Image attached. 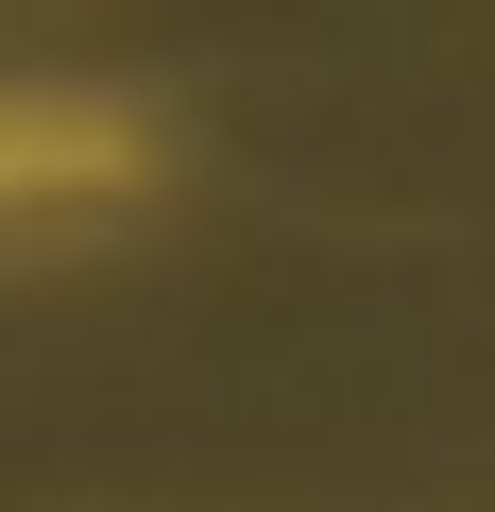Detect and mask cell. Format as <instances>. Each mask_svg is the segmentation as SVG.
Returning a JSON list of instances; mask_svg holds the SVG:
<instances>
[{
  "label": "cell",
  "mask_w": 495,
  "mask_h": 512,
  "mask_svg": "<svg viewBox=\"0 0 495 512\" xmlns=\"http://www.w3.org/2000/svg\"><path fill=\"white\" fill-rule=\"evenodd\" d=\"M120 154H137L120 103H69V86H18V103H0V205H86Z\"/></svg>",
  "instance_id": "1"
}]
</instances>
